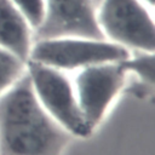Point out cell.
Masks as SVG:
<instances>
[{
    "label": "cell",
    "mask_w": 155,
    "mask_h": 155,
    "mask_svg": "<svg viewBox=\"0 0 155 155\" xmlns=\"http://www.w3.org/2000/svg\"><path fill=\"white\" fill-rule=\"evenodd\" d=\"M71 137L39 103L27 73L0 94V155H62Z\"/></svg>",
    "instance_id": "6da1fadb"
},
{
    "label": "cell",
    "mask_w": 155,
    "mask_h": 155,
    "mask_svg": "<svg viewBox=\"0 0 155 155\" xmlns=\"http://www.w3.org/2000/svg\"><path fill=\"white\" fill-rule=\"evenodd\" d=\"M25 73L39 103L57 124L71 136L88 137L92 133L79 107L73 82L64 71L27 61Z\"/></svg>",
    "instance_id": "7a4b0ae2"
},
{
    "label": "cell",
    "mask_w": 155,
    "mask_h": 155,
    "mask_svg": "<svg viewBox=\"0 0 155 155\" xmlns=\"http://www.w3.org/2000/svg\"><path fill=\"white\" fill-rule=\"evenodd\" d=\"M130 54V50L107 39L69 36L34 41L28 61L64 71L121 62Z\"/></svg>",
    "instance_id": "3957f363"
},
{
    "label": "cell",
    "mask_w": 155,
    "mask_h": 155,
    "mask_svg": "<svg viewBox=\"0 0 155 155\" xmlns=\"http://www.w3.org/2000/svg\"><path fill=\"white\" fill-rule=\"evenodd\" d=\"M97 23L104 39L127 50L154 52L153 12L142 0H99Z\"/></svg>",
    "instance_id": "277c9868"
},
{
    "label": "cell",
    "mask_w": 155,
    "mask_h": 155,
    "mask_svg": "<svg viewBox=\"0 0 155 155\" xmlns=\"http://www.w3.org/2000/svg\"><path fill=\"white\" fill-rule=\"evenodd\" d=\"M126 75L119 62L78 70L73 86L84 119L92 131L101 124L113 101L124 88Z\"/></svg>",
    "instance_id": "5b68a950"
},
{
    "label": "cell",
    "mask_w": 155,
    "mask_h": 155,
    "mask_svg": "<svg viewBox=\"0 0 155 155\" xmlns=\"http://www.w3.org/2000/svg\"><path fill=\"white\" fill-rule=\"evenodd\" d=\"M34 41L56 38L104 39L97 23L96 0H44V18Z\"/></svg>",
    "instance_id": "8992f818"
},
{
    "label": "cell",
    "mask_w": 155,
    "mask_h": 155,
    "mask_svg": "<svg viewBox=\"0 0 155 155\" xmlns=\"http://www.w3.org/2000/svg\"><path fill=\"white\" fill-rule=\"evenodd\" d=\"M33 28L10 1L0 0V47L27 62L34 44Z\"/></svg>",
    "instance_id": "52a82bcc"
},
{
    "label": "cell",
    "mask_w": 155,
    "mask_h": 155,
    "mask_svg": "<svg viewBox=\"0 0 155 155\" xmlns=\"http://www.w3.org/2000/svg\"><path fill=\"white\" fill-rule=\"evenodd\" d=\"M25 63L0 47V94L8 90L25 73Z\"/></svg>",
    "instance_id": "ba28073f"
},
{
    "label": "cell",
    "mask_w": 155,
    "mask_h": 155,
    "mask_svg": "<svg viewBox=\"0 0 155 155\" xmlns=\"http://www.w3.org/2000/svg\"><path fill=\"white\" fill-rule=\"evenodd\" d=\"M121 68L126 73L136 74L139 80L147 85L153 86L154 84V52H139L137 56L131 54L119 62Z\"/></svg>",
    "instance_id": "9c48e42d"
},
{
    "label": "cell",
    "mask_w": 155,
    "mask_h": 155,
    "mask_svg": "<svg viewBox=\"0 0 155 155\" xmlns=\"http://www.w3.org/2000/svg\"><path fill=\"white\" fill-rule=\"evenodd\" d=\"M27 18L35 30L44 18V0H10ZM34 33V31H33Z\"/></svg>",
    "instance_id": "30bf717a"
},
{
    "label": "cell",
    "mask_w": 155,
    "mask_h": 155,
    "mask_svg": "<svg viewBox=\"0 0 155 155\" xmlns=\"http://www.w3.org/2000/svg\"><path fill=\"white\" fill-rule=\"evenodd\" d=\"M148 7H150L151 10H153V7H154V0H142Z\"/></svg>",
    "instance_id": "8fae6325"
}]
</instances>
